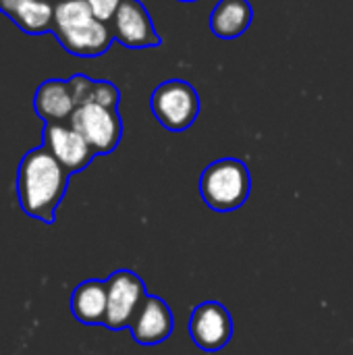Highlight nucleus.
<instances>
[{
  "label": "nucleus",
  "mask_w": 353,
  "mask_h": 355,
  "mask_svg": "<svg viewBox=\"0 0 353 355\" xmlns=\"http://www.w3.org/2000/svg\"><path fill=\"white\" fill-rule=\"evenodd\" d=\"M0 10L31 35L48 33L54 25V0H0Z\"/></svg>",
  "instance_id": "nucleus-12"
},
{
  "label": "nucleus",
  "mask_w": 353,
  "mask_h": 355,
  "mask_svg": "<svg viewBox=\"0 0 353 355\" xmlns=\"http://www.w3.org/2000/svg\"><path fill=\"white\" fill-rule=\"evenodd\" d=\"M129 331L139 345H160L173 335L175 316L162 297L148 295L129 324Z\"/></svg>",
  "instance_id": "nucleus-10"
},
{
  "label": "nucleus",
  "mask_w": 353,
  "mask_h": 355,
  "mask_svg": "<svg viewBox=\"0 0 353 355\" xmlns=\"http://www.w3.org/2000/svg\"><path fill=\"white\" fill-rule=\"evenodd\" d=\"M69 85H71V92L75 96L77 106H81V104H85L89 100V94H92V87H94V79L85 77V75H73L69 79Z\"/></svg>",
  "instance_id": "nucleus-17"
},
{
  "label": "nucleus",
  "mask_w": 353,
  "mask_h": 355,
  "mask_svg": "<svg viewBox=\"0 0 353 355\" xmlns=\"http://www.w3.org/2000/svg\"><path fill=\"white\" fill-rule=\"evenodd\" d=\"M179 2H196V0H179Z\"/></svg>",
  "instance_id": "nucleus-18"
},
{
  "label": "nucleus",
  "mask_w": 353,
  "mask_h": 355,
  "mask_svg": "<svg viewBox=\"0 0 353 355\" xmlns=\"http://www.w3.org/2000/svg\"><path fill=\"white\" fill-rule=\"evenodd\" d=\"M52 33L69 54L85 58L104 54L114 40L108 23L96 19L85 0H54Z\"/></svg>",
  "instance_id": "nucleus-2"
},
{
  "label": "nucleus",
  "mask_w": 353,
  "mask_h": 355,
  "mask_svg": "<svg viewBox=\"0 0 353 355\" xmlns=\"http://www.w3.org/2000/svg\"><path fill=\"white\" fill-rule=\"evenodd\" d=\"M252 189L250 168L239 158H221L208 164L200 177V196L214 212L239 210Z\"/></svg>",
  "instance_id": "nucleus-3"
},
{
  "label": "nucleus",
  "mask_w": 353,
  "mask_h": 355,
  "mask_svg": "<svg viewBox=\"0 0 353 355\" xmlns=\"http://www.w3.org/2000/svg\"><path fill=\"white\" fill-rule=\"evenodd\" d=\"M85 2L92 8L94 17L104 23H110L117 15L119 6L123 4V0H85Z\"/></svg>",
  "instance_id": "nucleus-16"
},
{
  "label": "nucleus",
  "mask_w": 353,
  "mask_h": 355,
  "mask_svg": "<svg viewBox=\"0 0 353 355\" xmlns=\"http://www.w3.org/2000/svg\"><path fill=\"white\" fill-rule=\"evenodd\" d=\"M106 308H108L106 281L89 279L75 287L71 295V314L77 318V322L87 327L104 324Z\"/></svg>",
  "instance_id": "nucleus-13"
},
{
  "label": "nucleus",
  "mask_w": 353,
  "mask_h": 355,
  "mask_svg": "<svg viewBox=\"0 0 353 355\" xmlns=\"http://www.w3.org/2000/svg\"><path fill=\"white\" fill-rule=\"evenodd\" d=\"M69 177L71 175L44 146L29 150L21 158L17 171V198L21 210L44 225H52L56 208L67 193Z\"/></svg>",
  "instance_id": "nucleus-1"
},
{
  "label": "nucleus",
  "mask_w": 353,
  "mask_h": 355,
  "mask_svg": "<svg viewBox=\"0 0 353 355\" xmlns=\"http://www.w3.org/2000/svg\"><path fill=\"white\" fill-rule=\"evenodd\" d=\"M106 291H108V308H106L104 327L110 331L129 329L137 310L148 297L144 281L133 270L123 268L106 279Z\"/></svg>",
  "instance_id": "nucleus-6"
},
{
  "label": "nucleus",
  "mask_w": 353,
  "mask_h": 355,
  "mask_svg": "<svg viewBox=\"0 0 353 355\" xmlns=\"http://www.w3.org/2000/svg\"><path fill=\"white\" fill-rule=\"evenodd\" d=\"M42 146L62 164L69 175L81 173L96 156L89 144L71 127V123H46Z\"/></svg>",
  "instance_id": "nucleus-8"
},
{
  "label": "nucleus",
  "mask_w": 353,
  "mask_h": 355,
  "mask_svg": "<svg viewBox=\"0 0 353 355\" xmlns=\"http://www.w3.org/2000/svg\"><path fill=\"white\" fill-rule=\"evenodd\" d=\"M119 100H121V92L117 89V85L102 79V81H94V87H92V94H89L87 102H94V104H100V106H106V108H117Z\"/></svg>",
  "instance_id": "nucleus-15"
},
{
  "label": "nucleus",
  "mask_w": 353,
  "mask_h": 355,
  "mask_svg": "<svg viewBox=\"0 0 353 355\" xmlns=\"http://www.w3.org/2000/svg\"><path fill=\"white\" fill-rule=\"evenodd\" d=\"M189 335L202 352H221L233 337V318L221 302H204L191 312Z\"/></svg>",
  "instance_id": "nucleus-7"
},
{
  "label": "nucleus",
  "mask_w": 353,
  "mask_h": 355,
  "mask_svg": "<svg viewBox=\"0 0 353 355\" xmlns=\"http://www.w3.org/2000/svg\"><path fill=\"white\" fill-rule=\"evenodd\" d=\"M33 108L44 123H69L77 108L69 79H48L40 83L33 96Z\"/></svg>",
  "instance_id": "nucleus-11"
},
{
  "label": "nucleus",
  "mask_w": 353,
  "mask_h": 355,
  "mask_svg": "<svg viewBox=\"0 0 353 355\" xmlns=\"http://www.w3.org/2000/svg\"><path fill=\"white\" fill-rule=\"evenodd\" d=\"M110 23L114 40L131 50L154 48L162 44V37L158 35L148 8L139 0H123Z\"/></svg>",
  "instance_id": "nucleus-9"
},
{
  "label": "nucleus",
  "mask_w": 353,
  "mask_h": 355,
  "mask_svg": "<svg viewBox=\"0 0 353 355\" xmlns=\"http://www.w3.org/2000/svg\"><path fill=\"white\" fill-rule=\"evenodd\" d=\"M254 19V8L248 0H218L210 15V29L221 40L243 35Z\"/></svg>",
  "instance_id": "nucleus-14"
},
{
  "label": "nucleus",
  "mask_w": 353,
  "mask_h": 355,
  "mask_svg": "<svg viewBox=\"0 0 353 355\" xmlns=\"http://www.w3.org/2000/svg\"><path fill=\"white\" fill-rule=\"evenodd\" d=\"M150 108L164 129L181 133L196 123L200 114V96L189 81L169 79L152 92Z\"/></svg>",
  "instance_id": "nucleus-4"
},
{
  "label": "nucleus",
  "mask_w": 353,
  "mask_h": 355,
  "mask_svg": "<svg viewBox=\"0 0 353 355\" xmlns=\"http://www.w3.org/2000/svg\"><path fill=\"white\" fill-rule=\"evenodd\" d=\"M71 127L98 154H110L123 137V121L117 108H106L94 102L81 104L69 119Z\"/></svg>",
  "instance_id": "nucleus-5"
}]
</instances>
